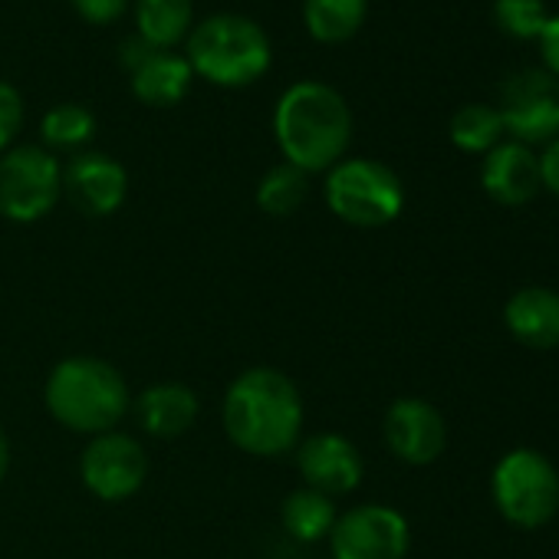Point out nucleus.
Returning a JSON list of instances; mask_svg holds the SVG:
<instances>
[{"mask_svg": "<svg viewBox=\"0 0 559 559\" xmlns=\"http://www.w3.org/2000/svg\"><path fill=\"white\" fill-rule=\"evenodd\" d=\"M273 135L287 165L307 175L330 171L353 142V109L336 86L300 80L276 99Z\"/></svg>", "mask_w": 559, "mask_h": 559, "instance_id": "1", "label": "nucleus"}, {"mask_svg": "<svg viewBox=\"0 0 559 559\" xmlns=\"http://www.w3.org/2000/svg\"><path fill=\"white\" fill-rule=\"evenodd\" d=\"M221 421L227 438L253 457L287 454L304 428L300 389L280 369H247L230 382Z\"/></svg>", "mask_w": 559, "mask_h": 559, "instance_id": "2", "label": "nucleus"}, {"mask_svg": "<svg viewBox=\"0 0 559 559\" xmlns=\"http://www.w3.org/2000/svg\"><path fill=\"white\" fill-rule=\"evenodd\" d=\"M50 415L76 435H106L129 412V385L122 372L96 356L63 359L44 389Z\"/></svg>", "mask_w": 559, "mask_h": 559, "instance_id": "3", "label": "nucleus"}, {"mask_svg": "<svg viewBox=\"0 0 559 559\" xmlns=\"http://www.w3.org/2000/svg\"><path fill=\"white\" fill-rule=\"evenodd\" d=\"M188 67L194 76L237 90L257 83L273 60V47L266 31L243 14H211L188 34Z\"/></svg>", "mask_w": 559, "mask_h": 559, "instance_id": "4", "label": "nucleus"}, {"mask_svg": "<svg viewBox=\"0 0 559 559\" xmlns=\"http://www.w3.org/2000/svg\"><path fill=\"white\" fill-rule=\"evenodd\" d=\"M490 497L510 526L539 530L559 513V471L543 451L513 448L490 471Z\"/></svg>", "mask_w": 559, "mask_h": 559, "instance_id": "5", "label": "nucleus"}, {"mask_svg": "<svg viewBox=\"0 0 559 559\" xmlns=\"http://www.w3.org/2000/svg\"><path fill=\"white\" fill-rule=\"evenodd\" d=\"M326 204L353 227H385L405 207L402 178L376 158H343L326 171Z\"/></svg>", "mask_w": 559, "mask_h": 559, "instance_id": "6", "label": "nucleus"}, {"mask_svg": "<svg viewBox=\"0 0 559 559\" xmlns=\"http://www.w3.org/2000/svg\"><path fill=\"white\" fill-rule=\"evenodd\" d=\"M63 194V168L44 145H11L0 155V214L34 224L53 211Z\"/></svg>", "mask_w": 559, "mask_h": 559, "instance_id": "7", "label": "nucleus"}, {"mask_svg": "<svg viewBox=\"0 0 559 559\" xmlns=\"http://www.w3.org/2000/svg\"><path fill=\"white\" fill-rule=\"evenodd\" d=\"M503 132L520 145H546L559 139V80L546 70L513 73L500 90Z\"/></svg>", "mask_w": 559, "mask_h": 559, "instance_id": "8", "label": "nucleus"}, {"mask_svg": "<svg viewBox=\"0 0 559 559\" xmlns=\"http://www.w3.org/2000/svg\"><path fill=\"white\" fill-rule=\"evenodd\" d=\"M408 546V520L385 503H359L340 513L330 530L333 559H405Z\"/></svg>", "mask_w": 559, "mask_h": 559, "instance_id": "9", "label": "nucleus"}, {"mask_svg": "<svg viewBox=\"0 0 559 559\" xmlns=\"http://www.w3.org/2000/svg\"><path fill=\"white\" fill-rule=\"evenodd\" d=\"M80 474L93 497H99L106 503H119V500H129L145 484L148 457L132 435L106 431L86 444Z\"/></svg>", "mask_w": 559, "mask_h": 559, "instance_id": "10", "label": "nucleus"}, {"mask_svg": "<svg viewBox=\"0 0 559 559\" xmlns=\"http://www.w3.org/2000/svg\"><path fill=\"white\" fill-rule=\"evenodd\" d=\"M382 435L389 451L412 464V467H425L435 464L444 454L448 444V425L444 415L425 402V399H399L389 405L385 421H382Z\"/></svg>", "mask_w": 559, "mask_h": 559, "instance_id": "11", "label": "nucleus"}, {"mask_svg": "<svg viewBox=\"0 0 559 559\" xmlns=\"http://www.w3.org/2000/svg\"><path fill=\"white\" fill-rule=\"evenodd\" d=\"M297 467H300V477L307 480V487L320 490L326 497L353 493L366 471L359 448L336 431H320V435L307 438L297 448Z\"/></svg>", "mask_w": 559, "mask_h": 559, "instance_id": "12", "label": "nucleus"}, {"mask_svg": "<svg viewBox=\"0 0 559 559\" xmlns=\"http://www.w3.org/2000/svg\"><path fill=\"white\" fill-rule=\"evenodd\" d=\"M63 194L90 217L116 214L129 194L126 168L103 152H80L63 168Z\"/></svg>", "mask_w": 559, "mask_h": 559, "instance_id": "13", "label": "nucleus"}, {"mask_svg": "<svg viewBox=\"0 0 559 559\" xmlns=\"http://www.w3.org/2000/svg\"><path fill=\"white\" fill-rule=\"evenodd\" d=\"M480 188L503 207L530 204L539 191V155L520 142H500L484 155L480 165Z\"/></svg>", "mask_w": 559, "mask_h": 559, "instance_id": "14", "label": "nucleus"}, {"mask_svg": "<svg viewBox=\"0 0 559 559\" xmlns=\"http://www.w3.org/2000/svg\"><path fill=\"white\" fill-rule=\"evenodd\" d=\"M503 326L526 349H559V290L520 287L503 304Z\"/></svg>", "mask_w": 559, "mask_h": 559, "instance_id": "15", "label": "nucleus"}, {"mask_svg": "<svg viewBox=\"0 0 559 559\" xmlns=\"http://www.w3.org/2000/svg\"><path fill=\"white\" fill-rule=\"evenodd\" d=\"M191 80L194 73L188 60L175 50H152L142 63L129 70V86L135 99L145 106H158V109L181 103L191 90Z\"/></svg>", "mask_w": 559, "mask_h": 559, "instance_id": "16", "label": "nucleus"}, {"mask_svg": "<svg viewBox=\"0 0 559 559\" xmlns=\"http://www.w3.org/2000/svg\"><path fill=\"white\" fill-rule=\"evenodd\" d=\"M198 395L181 382H158L135 399L139 425L155 438H178L198 421Z\"/></svg>", "mask_w": 559, "mask_h": 559, "instance_id": "17", "label": "nucleus"}, {"mask_svg": "<svg viewBox=\"0 0 559 559\" xmlns=\"http://www.w3.org/2000/svg\"><path fill=\"white\" fill-rule=\"evenodd\" d=\"M194 27V0H135V37L152 50H175Z\"/></svg>", "mask_w": 559, "mask_h": 559, "instance_id": "18", "label": "nucleus"}, {"mask_svg": "<svg viewBox=\"0 0 559 559\" xmlns=\"http://www.w3.org/2000/svg\"><path fill=\"white\" fill-rule=\"evenodd\" d=\"M369 14V0H304V24L317 44L353 40Z\"/></svg>", "mask_w": 559, "mask_h": 559, "instance_id": "19", "label": "nucleus"}, {"mask_svg": "<svg viewBox=\"0 0 559 559\" xmlns=\"http://www.w3.org/2000/svg\"><path fill=\"white\" fill-rule=\"evenodd\" d=\"M336 516L340 513H336L333 497L310 490V487L287 493L284 507H280V523H284V530L300 543H320L323 536H330Z\"/></svg>", "mask_w": 559, "mask_h": 559, "instance_id": "20", "label": "nucleus"}, {"mask_svg": "<svg viewBox=\"0 0 559 559\" xmlns=\"http://www.w3.org/2000/svg\"><path fill=\"white\" fill-rule=\"evenodd\" d=\"M307 194H310V175L287 162H280L260 178L257 207L270 217H290L294 211L304 207Z\"/></svg>", "mask_w": 559, "mask_h": 559, "instance_id": "21", "label": "nucleus"}, {"mask_svg": "<svg viewBox=\"0 0 559 559\" xmlns=\"http://www.w3.org/2000/svg\"><path fill=\"white\" fill-rule=\"evenodd\" d=\"M503 122H500V112L497 106H487V103H467L461 106L454 116H451V142L461 148V152H471V155H487L493 145L503 142Z\"/></svg>", "mask_w": 559, "mask_h": 559, "instance_id": "22", "label": "nucleus"}, {"mask_svg": "<svg viewBox=\"0 0 559 559\" xmlns=\"http://www.w3.org/2000/svg\"><path fill=\"white\" fill-rule=\"evenodd\" d=\"M96 135V116L80 103H60L40 119L44 148H83Z\"/></svg>", "mask_w": 559, "mask_h": 559, "instance_id": "23", "label": "nucleus"}, {"mask_svg": "<svg viewBox=\"0 0 559 559\" xmlns=\"http://www.w3.org/2000/svg\"><path fill=\"white\" fill-rule=\"evenodd\" d=\"M493 17L503 34L520 37V40H536L549 21V11L543 0H497Z\"/></svg>", "mask_w": 559, "mask_h": 559, "instance_id": "24", "label": "nucleus"}, {"mask_svg": "<svg viewBox=\"0 0 559 559\" xmlns=\"http://www.w3.org/2000/svg\"><path fill=\"white\" fill-rule=\"evenodd\" d=\"M24 129V96L17 86L0 80V155H4Z\"/></svg>", "mask_w": 559, "mask_h": 559, "instance_id": "25", "label": "nucleus"}, {"mask_svg": "<svg viewBox=\"0 0 559 559\" xmlns=\"http://www.w3.org/2000/svg\"><path fill=\"white\" fill-rule=\"evenodd\" d=\"M76 8V14L86 21V24H96V27H106V24H116L132 0H70Z\"/></svg>", "mask_w": 559, "mask_h": 559, "instance_id": "26", "label": "nucleus"}, {"mask_svg": "<svg viewBox=\"0 0 559 559\" xmlns=\"http://www.w3.org/2000/svg\"><path fill=\"white\" fill-rule=\"evenodd\" d=\"M536 40H539V53H543L546 73H552L559 80V17H549Z\"/></svg>", "mask_w": 559, "mask_h": 559, "instance_id": "27", "label": "nucleus"}, {"mask_svg": "<svg viewBox=\"0 0 559 559\" xmlns=\"http://www.w3.org/2000/svg\"><path fill=\"white\" fill-rule=\"evenodd\" d=\"M539 181L549 194L559 198V139L546 142L543 145V155H539Z\"/></svg>", "mask_w": 559, "mask_h": 559, "instance_id": "28", "label": "nucleus"}, {"mask_svg": "<svg viewBox=\"0 0 559 559\" xmlns=\"http://www.w3.org/2000/svg\"><path fill=\"white\" fill-rule=\"evenodd\" d=\"M8 467H11V438L4 428H0V480L8 477Z\"/></svg>", "mask_w": 559, "mask_h": 559, "instance_id": "29", "label": "nucleus"}]
</instances>
